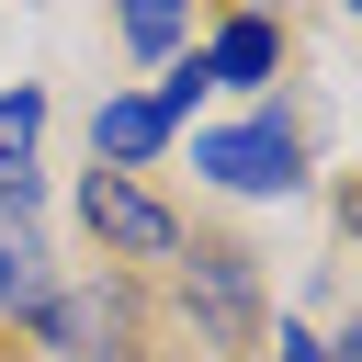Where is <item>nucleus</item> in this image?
Instances as JSON below:
<instances>
[{
    "label": "nucleus",
    "instance_id": "1",
    "mask_svg": "<svg viewBox=\"0 0 362 362\" xmlns=\"http://www.w3.org/2000/svg\"><path fill=\"white\" fill-rule=\"evenodd\" d=\"M192 170H204V181H226V192H294V181H305V147H294V124H283V113H260V124L192 136Z\"/></svg>",
    "mask_w": 362,
    "mask_h": 362
},
{
    "label": "nucleus",
    "instance_id": "2",
    "mask_svg": "<svg viewBox=\"0 0 362 362\" xmlns=\"http://www.w3.org/2000/svg\"><path fill=\"white\" fill-rule=\"evenodd\" d=\"M79 226H90L102 249H124V260H170V249H181V215H170L158 192H136L124 170H90V181H79Z\"/></svg>",
    "mask_w": 362,
    "mask_h": 362
},
{
    "label": "nucleus",
    "instance_id": "3",
    "mask_svg": "<svg viewBox=\"0 0 362 362\" xmlns=\"http://www.w3.org/2000/svg\"><path fill=\"white\" fill-rule=\"evenodd\" d=\"M192 68H204V90H260V79L283 68L272 11H226V23H215V45H192Z\"/></svg>",
    "mask_w": 362,
    "mask_h": 362
},
{
    "label": "nucleus",
    "instance_id": "4",
    "mask_svg": "<svg viewBox=\"0 0 362 362\" xmlns=\"http://www.w3.org/2000/svg\"><path fill=\"white\" fill-rule=\"evenodd\" d=\"M158 147H170V113H158L147 90H124V102H102V113H90V170H124V181H136Z\"/></svg>",
    "mask_w": 362,
    "mask_h": 362
},
{
    "label": "nucleus",
    "instance_id": "5",
    "mask_svg": "<svg viewBox=\"0 0 362 362\" xmlns=\"http://www.w3.org/2000/svg\"><path fill=\"white\" fill-rule=\"evenodd\" d=\"M45 294H57L45 238H34V215H23V204H0V317H34Z\"/></svg>",
    "mask_w": 362,
    "mask_h": 362
},
{
    "label": "nucleus",
    "instance_id": "6",
    "mask_svg": "<svg viewBox=\"0 0 362 362\" xmlns=\"http://www.w3.org/2000/svg\"><path fill=\"white\" fill-rule=\"evenodd\" d=\"M34 136H45V90H0V204L34 192Z\"/></svg>",
    "mask_w": 362,
    "mask_h": 362
},
{
    "label": "nucleus",
    "instance_id": "7",
    "mask_svg": "<svg viewBox=\"0 0 362 362\" xmlns=\"http://www.w3.org/2000/svg\"><path fill=\"white\" fill-rule=\"evenodd\" d=\"M192 305H204V328H249V260L238 249H192Z\"/></svg>",
    "mask_w": 362,
    "mask_h": 362
},
{
    "label": "nucleus",
    "instance_id": "8",
    "mask_svg": "<svg viewBox=\"0 0 362 362\" xmlns=\"http://www.w3.org/2000/svg\"><path fill=\"white\" fill-rule=\"evenodd\" d=\"M181 34H192V0H124V45L136 57H181Z\"/></svg>",
    "mask_w": 362,
    "mask_h": 362
},
{
    "label": "nucleus",
    "instance_id": "9",
    "mask_svg": "<svg viewBox=\"0 0 362 362\" xmlns=\"http://www.w3.org/2000/svg\"><path fill=\"white\" fill-rule=\"evenodd\" d=\"M147 102H158V113H170V124H181V113H192V102H204V68H192V57H170V79H158V90H147Z\"/></svg>",
    "mask_w": 362,
    "mask_h": 362
},
{
    "label": "nucleus",
    "instance_id": "10",
    "mask_svg": "<svg viewBox=\"0 0 362 362\" xmlns=\"http://www.w3.org/2000/svg\"><path fill=\"white\" fill-rule=\"evenodd\" d=\"M272 362H351V339H305V328H283V351Z\"/></svg>",
    "mask_w": 362,
    "mask_h": 362
},
{
    "label": "nucleus",
    "instance_id": "11",
    "mask_svg": "<svg viewBox=\"0 0 362 362\" xmlns=\"http://www.w3.org/2000/svg\"><path fill=\"white\" fill-rule=\"evenodd\" d=\"M238 11H272V0H238Z\"/></svg>",
    "mask_w": 362,
    "mask_h": 362
}]
</instances>
